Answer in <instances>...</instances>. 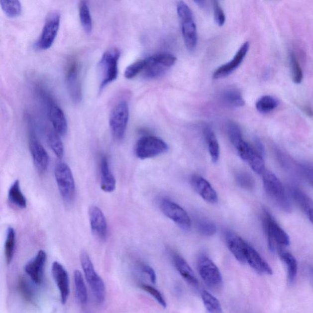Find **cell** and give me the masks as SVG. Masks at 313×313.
Masks as SVG:
<instances>
[{"instance_id":"obj_1","label":"cell","mask_w":313,"mask_h":313,"mask_svg":"<svg viewBox=\"0 0 313 313\" xmlns=\"http://www.w3.org/2000/svg\"><path fill=\"white\" fill-rule=\"evenodd\" d=\"M80 263L84 271L86 280L98 304H103L105 301L106 288L102 278L96 272L89 255L85 251L80 255Z\"/></svg>"},{"instance_id":"obj_2","label":"cell","mask_w":313,"mask_h":313,"mask_svg":"<svg viewBox=\"0 0 313 313\" xmlns=\"http://www.w3.org/2000/svg\"><path fill=\"white\" fill-rule=\"evenodd\" d=\"M265 191L273 203L282 210L290 212L291 205L284 187L274 173L265 170L263 175Z\"/></svg>"},{"instance_id":"obj_3","label":"cell","mask_w":313,"mask_h":313,"mask_svg":"<svg viewBox=\"0 0 313 313\" xmlns=\"http://www.w3.org/2000/svg\"><path fill=\"white\" fill-rule=\"evenodd\" d=\"M263 226L268 240L269 247L272 251H279L283 247L290 243L289 235L275 221L267 211L264 210L263 215Z\"/></svg>"},{"instance_id":"obj_4","label":"cell","mask_w":313,"mask_h":313,"mask_svg":"<svg viewBox=\"0 0 313 313\" xmlns=\"http://www.w3.org/2000/svg\"><path fill=\"white\" fill-rule=\"evenodd\" d=\"M121 52L117 49L107 50L104 53L100 62L101 74L100 90L114 81L118 76V61Z\"/></svg>"},{"instance_id":"obj_5","label":"cell","mask_w":313,"mask_h":313,"mask_svg":"<svg viewBox=\"0 0 313 313\" xmlns=\"http://www.w3.org/2000/svg\"><path fill=\"white\" fill-rule=\"evenodd\" d=\"M55 176L59 191L64 202L68 203L73 202L76 189L71 168L65 163H58L55 167Z\"/></svg>"},{"instance_id":"obj_6","label":"cell","mask_w":313,"mask_h":313,"mask_svg":"<svg viewBox=\"0 0 313 313\" xmlns=\"http://www.w3.org/2000/svg\"><path fill=\"white\" fill-rule=\"evenodd\" d=\"M129 119V107L126 102L122 101L114 106L109 115V124L114 138L121 140L125 135Z\"/></svg>"},{"instance_id":"obj_7","label":"cell","mask_w":313,"mask_h":313,"mask_svg":"<svg viewBox=\"0 0 313 313\" xmlns=\"http://www.w3.org/2000/svg\"><path fill=\"white\" fill-rule=\"evenodd\" d=\"M168 150L167 144L161 138L154 136H145L136 143L135 154L139 159L144 160L160 156Z\"/></svg>"},{"instance_id":"obj_8","label":"cell","mask_w":313,"mask_h":313,"mask_svg":"<svg viewBox=\"0 0 313 313\" xmlns=\"http://www.w3.org/2000/svg\"><path fill=\"white\" fill-rule=\"evenodd\" d=\"M198 270L203 281L209 287L220 288L223 283L221 272L216 264L205 255H201L197 263Z\"/></svg>"},{"instance_id":"obj_9","label":"cell","mask_w":313,"mask_h":313,"mask_svg":"<svg viewBox=\"0 0 313 313\" xmlns=\"http://www.w3.org/2000/svg\"><path fill=\"white\" fill-rule=\"evenodd\" d=\"M60 21V15L57 12H53L48 16L41 36L35 44L36 49L45 50L52 47L57 36Z\"/></svg>"},{"instance_id":"obj_10","label":"cell","mask_w":313,"mask_h":313,"mask_svg":"<svg viewBox=\"0 0 313 313\" xmlns=\"http://www.w3.org/2000/svg\"><path fill=\"white\" fill-rule=\"evenodd\" d=\"M160 209L164 215L175 222L181 228L189 230L192 227L191 218L180 206L170 200L165 199L160 203Z\"/></svg>"},{"instance_id":"obj_11","label":"cell","mask_w":313,"mask_h":313,"mask_svg":"<svg viewBox=\"0 0 313 313\" xmlns=\"http://www.w3.org/2000/svg\"><path fill=\"white\" fill-rule=\"evenodd\" d=\"M235 148L240 158L248 163L251 169L258 175H263L266 170L263 155L259 153L255 147L251 146L243 140L235 146Z\"/></svg>"},{"instance_id":"obj_12","label":"cell","mask_w":313,"mask_h":313,"mask_svg":"<svg viewBox=\"0 0 313 313\" xmlns=\"http://www.w3.org/2000/svg\"><path fill=\"white\" fill-rule=\"evenodd\" d=\"M66 80L69 95L75 103H80L82 98L81 82L79 77V67L76 60H71L66 69Z\"/></svg>"},{"instance_id":"obj_13","label":"cell","mask_w":313,"mask_h":313,"mask_svg":"<svg viewBox=\"0 0 313 313\" xmlns=\"http://www.w3.org/2000/svg\"><path fill=\"white\" fill-rule=\"evenodd\" d=\"M52 274L60 291L61 303L65 304L70 294V284L68 272L62 265L55 261L52 264Z\"/></svg>"},{"instance_id":"obj_14","label":"cell","mask_w":313,"mask_h":313,"mask_svg":"<svg viewBox=\"0 0 313 313\" xmlns=\"http://www.w3.org/2000/svg\"><path fill=\"white\" fill-rule=\"evenodd\" d=\"M89 216L93 233L98 239L106 240L108 234V226L103 211L96 206H92L89 209Z\"/></svg>"},{"instance_id":"obj_15","label":"cell","mask_w":313,"mask_h":313,"mask_svg":"<svg viewBox=\"0 0 313 313\" xmlns=\"http://www.w3.org/2000/svg\"><path fill=\"white\" fill-rule=\"evenodd\" d=\"M29 148L37 170L40 173H45L49 165V156L44 147L33 134L29 138Z\"/></svg>"},{"instance_id":"obj_16","label":"cell","mask_w":313,"mask_h":313,"mask_svg":"<svg viewBox=\"0 0 313 313\" xmlns=\"http://www.w3.org/2000/svg\"><path fill=\"white\" fill-rule=\"evenodd\" d=\"M249 48V42H245L243 43L232 60L216 69V71L213 72V78L214 79L223 78V77L228 76L230 74L232 73L241 64L243 59L247 55Z\"/></svg>"},{"instance_id":"obj_17","label":"cell","mask_w":313,"mask_h":313,"mask_svg":"<svg viewBox=\"0 0 313 313\" xmlns=\"http://www.w3.org/2000/svg\"><path fill=\"white\" fill-rule=\"evenodd\" d=\"M47 261V254L44 250H39L33 259L26 264L25 271L36 285L41 284L44 268Z\"/></svg>"},{"instance_id":"obj_18","label":"cell","mask_w":313,"mask_h":313,"mask_svg":"<svg viewBox=\"0 0 313 313\" xmlns=\"http://www.w3.org/2000/svg\"><path fill=\"white\" fill-rule=\"evenodd\" d=\"M191 183L195 192L206 202L210 204H215L217 202L218 196L216 192L204 178L197 175L192 176Z\"/></svg>"},{"instance_id":"obj_19","label":"cell","mask_w":313,"mask_h":313,"mask_svg":"<svg viewBox=\"0 0 313 313\" xmlns=\"http://www.w3.org/2000/svg\"><path fill=\"white\" fill-rule=\"evenodd\" d=\"M225 239L229 250L235 259L241 264L247 263L245 251L247 243L233 232H227Z\"/></svg>"},{"instance_id":"obj_20","label":"cell","mask_w":313,"mask_h":313,"mask_svg":"<svg viewBox=\"0 0 313 313\" xmlns=\"http://www.w3.org/2000/svg\"><path fill=\"white\" fill-rule=\"evenodd\" d=\"M246 261L259 274H272L271 266L264 260L257 251L248 243L246 246Z\"/></svg>"},{"instance_id":"obj_21","label":"cell","mask_w":313,"mask_h":313,"mask_svg":"<svg viewBox=\"0 0 313 313\" xmlns=\"http://www.w3.org/2000/svg\"><path fill=\"white\" fill-rule=\"evenodd\" d=\"M49 118L54 130L60 136L68 132V122L62 109L54 103L50 104Z\"/></svg>"},{"instance_id":"obj_22","label":"cell","mask_w":313,"mask_h":313,"mask_svg":"<svg viewBox=\"0 0 313 313\" xmlns=\"http://www.w3.org/2000/svg\"><path fill=\"white\" fill-rule=\"evenodd\" d=\"M182 32L184 42L188 50L192 51L197 47L198 41L197 28L194 17L181 20Z\"/></svg>"},{"instance_id":"obj_23","label":"cell","mask_w":313,"mask_h":313,"mask_svg":"<svg viewBox=\"0 0 313 313\" xmlns=\"http://www.w3.org/2000/svg\"><path fill=\"white\" fill-rule=\"evenodd\" d=\"M100 173L102 190L107 193L113 192L116 189V179L109 169V163L105 156L101 157Z\"/></svg>"},{"instance_id":"obj_24","label":"cell","mask_w":313,"mask_h":313,"mask_svg":"<svg viewBox=\"0 0 313 313\" xmlns=\"http://www.w3.org/2000/svg\"><path fill=\"white\" fill-rule=\"evenodd\" d=\"M173 261L176 269L187 283L192 286H197L199 284V281L195 276L194 271L183 257L178 254H175L173 255Z\"/></svg>"},{"instance_id":"obj_25","label":"cell","mask_w":313,"mask_h":313,"mask_svg":"<svg viewBox=\"0 0 313 313\" xmlns=\"http://www.w3.org/2000/svg\"><path fill=\"white\" fill-rule=\"evenodd\" d=\"M294 199L306 213L308 218L313 223V201L304 192L298 188L291 190Z\"/></svg>"},{"instance_id":"obj_26","label":"cell","mask_w":313,"mask_h":313,"mask_svg":"<svg viewBox=\"0 0 313 313\" xmlns=\"http://www.w3.org/2000/svg\"><path fill=\"white\" fill-rule=\"evenodd\" d=\"M204 136L208 144L209 152L212 161L216 163L220 158V146L217 138L213 131L210 128L207 127L204 130Z\"/></svg>"},{"instance_id":"obj_27","label":"cell","mask_w":313,"mask_h":313,"mask_svg":"<svg viewBox=\"0 0 313 313\" xmlns=\"http://www.w3.org/2000/svg\"><path fill=\"white\" fill-rule=\"evenodd\" d=\"M279 254L280 258L286 264L287 267L288 271V279L289 282L292 283L295 280L297 274H298V262L293 255L287 251H283L281 249L278 251Z\"/></svg>"},{"instance_id":"obj_28","label":"cell","mask_w":313,"mask_h":313,"mask_svg":"<svg viewBox=\"0 0 313 313\" xmlns=\"http://www.w3.org/2000/svg\"><path fill=\"white\" fill-rule=\"evenodd\" d=\"M8 199L12 205L20 209H25L27 202L21 191L19 181L16 180L12 184L8 192Z\"/></svg>"},{"instance_id":"obj_29","label":"cell","mask_w":313,"mask_h":313,"mask_svg":"<svg viewBox=\"0 0 313 313\" xmlns=\"http://www.w3.org/2000/svg\"><path fill=\"white\" fill-rule=\"evenodd\" d=\"M145 60V68H144L143 73L144 76L147 78L155 79L162 76L165 73L167 68L164 66L157 63L152 58L151 56L148 58L144 59Z\"/></svg>"},{"instance_id":"obj_30","label":"cell","mask_w":313,"mask_h":313,"mask_svg":"<svg viewBox=\"0 0 313 313\" xmlns=\"http://www.w3.org/2000/svg\"><path fill=\"white\" fill-rule=\"evenodd\" d=\"M79 11L80 22H81L83 28L86 33L88 34L92 33L93 20L90 7L87 1H82L80 2Z\"/></svg>"},{"instance_id":"obj_31","label":"cell","mask_w":313,"mask_h":313,"mask_svg":"<svg viewBox=\"0 0 313 313\" xmlns=\"http://www.w3.org/2000/svg\"><path fill=\"white\" fill-rule=\"evenodd\" d=\"M16 243V234L14 228L9 227L6 231V241L4 244V254L6 263L9 264L14 257Z\"/></svg>"},{"instance_id":"obj_32","label":"cell","mask_w":313,"mask_h":313,"mask_svg":"<svg viewBox=\"0 0 313 313\" xmlns=\"http://www.w3.org/2000/svg\"><path fill=\"white\" fill-rule=\"evenodd\" d=\"M74 282L77 299L80 304H85L88 300L87 289L82 274L79 271L74 272Z\"/></svg>"},{"instance_id":"obj_33","label":"cell","mask_w":313,"mask_h":313,"mask_svg":"<svg viewBox=\"0 0 313 313\" xmlns=\"http://www.w3.org/2000/svg\"><path fill=\"white\" fill-rule=\"evenodd\" d=\"M47 140L51 149L59 159L64 156V146L60 138V135L55 131L50 130L47 133Z\"/></svg>"},{"instance_id":"obj_34","label":"cell","mask_w":313,"mask_h":313,"mask_svg":"<svg viewBox=\"0 0 313 313\" xmlns=\"http://www.w3.org/2000/svg\"><path fill=\"white\" fill-rule=\"evenodd\" d=\"M202 298L209 313H223L220 301L208 291H203Z\"/></svg>"},{"instance_id":"obj_35","label":"cell","mask_w":313,"mask_h":313,"mask_svg":"<svg viewBox=\"0 0 313 313\" xmlns=\"http://www.w3.org/2000/svg\"><path fill=\"white\" fill-rule=\"evenodd\" d=\"M279 104L276 98L271 96H264L256 103L257 110L260 113H267L274 110Z\"/></svg>"},{"instance_id":"obj_36","label":"cell","mask_w":313,"mask_h":313,"mask_svg":"<svg viewBox=\"0 0 313 313\" xmlns=\"http://www.w3.org/2000/svg\"><path fill=\"white\" fill-rule=\"evenodd\" d=\"M1 9L4 14L9 18H15L21 14L22 7L21 2L17 0H1L0 1Z\"/></svg>"},{"instance_id":"obj_37","label":"cell","mask_w":313,"mask_h":313,"mask_svg":"<svg viewBox=\"0 0 313 313\" xmlns=\"http://www.w3.org/2000/svg\"><path fill=\"white\" fill-rule=\"evenodd\" d=\"M223 98L226 103L235 107H242L245 104L241 93L235 88L225 91L223 93Z\"/></svg>"},{"instance_id":"obj_38","label":"cell","mask_w":313,"mask_h":313,"mask_svg":"<svg viewBox=\"0 0 313 313\" xmlns=\"http://www.w3.org/2000/svg\"><path fill=\"white\" fill-rule=\"evenodd\" d=\"M290 61L293 82L296 84H301L304 78L303 71L300 65L298 58L293 52L290 53Z\"/></svg>"},{"instance_id":"obj_39","label":"cell","mask_w":313,"mask_h":313,"mask_svg":"<svg viewBox=\"0 0 313 313\" xmlns=\"http://www.w3.org/2000/svg\"><path fill=\"white\" fill-rule=\"evenodd\" d=\"M197 227L201 234L205 236H212L216 232V227L213 222L202 218L197 221Z\"/></svg>"},{"instance_id":"obj_40","label":"cell","mask_w":313,"mask_h":313,"mask_svg":"<svg viewBox=\"0 0 313 313\" xmlns=\"http://www.w3.org/2000/svg\"><path fill=\"white\" fill-rule=\"evenodd\" d=\"M145 68V60H138L127 67L124 72V76L127 79L134 78L137 75L143 72Z\"/></svg>"},{"instance_id":"obj_41","label":"cell","mask_w":313,"mask_h":313,"mask_svg":"<svg viewBox=\"0 0 313 313\" xmlns=\"http://www.w3.org/2000/svg\"><path fill=\"white\" fill-rule=\"evenodd\" d=\"M151 57L156 63L161 64L166 68L173 66L177 60V58L175 56L170 53H158V54L151 56Z\"/></svg>"},{"instance_id":"obj_42","label":"cell","mask_w":313,"mask_h":313,"mask_svg":"<svg viewBox=\"0 0 313 313\" xmlns=\"http://www.w3.org/2000/svg\"><path fill=\"white\" fill-rule=\"evenodd\" d=\"M228 134L230 141L234 146L243 139L241 130L239 125L234 122H230L228 124Z\"/></svg>"},{"instance_id":"obj_43","label":"cell","mask_w":313,"mask_h":313,"mask_svg":"<svg viewBox=\"0 0 313 313\" xmlns=\"http://www.w3.org/2000/svg\"><path fill=\"white\" fill-rule=\"evenodd\" d=\"M237 183L242 188L246 190H252L255 187V181L249 174L240 173L236 176Z\"/></svg>"},{"instance_id":"obj_44","label":"cell","mask_w":313,"mask_h":313,"mask_svg":"<svg viewBox=\"0 0 313 313\" xmlns=\"http://www.w3.org/2000/svg\"><path fill=\"white\" fill-rule=\"evenodd\" d=\"M141 289L144 291H146V293H148L150 294V295L153 297V298L156 300L158 303H159L160 306L162 307H164V309H166L167 307V302H166L165 299L164 298V296H162V294L159 292V291L156 290V288L152 287L151 286L147 285H141L140 286Z\"/></svg>"},{"instance_id":"obj_45","label":"cell","mask_w":313,"mask_h":313,"mask_svg":"<svg viewBox=\"0 0 313 313\" xmlns=\"http://www.w3.org/2000/svg\"><path fill=\"white\" fill-rule=\"evenodd\" d=\"M213 7L214 18L216 24L218 26H223L225 23L226 17L218 1H213L212 2Z\"/></svg>"},{"instance_id":"obj_46","label":"cell","mask_w":313,"mask_h":313,"mask_svg":"<svg viewBox=\"0 0 313 313\" xmlns=\"http://www.w3.org/2000/svg\"><path fill=\"white\" fill-rule=\"evenodd\" d=\"M177 12L181 20L193 17V12L191 8H190L188 5L184 1H179L178 2Z\"/></svg>"},{"instance_id":"obj_47","label":"cell","mask_w":313,"mask_h":313,"mask_svg":"<svg viewBox=\"0 0 313 313\" xmlns=\"http://www.w3.org/2000/svg\"><path fill=\"white\" fill-rule=\"evenodd\" d=\"M141 269L142 270V271L147 275L150 278V280H151V282L153 283V284H156L157 282V276L156 272H155L154 270L152 268L151 266H148V265L143 264L141 265Z\"/></svg>"},{"instance_id":"obj_48","label":"cell","mask_w":313,"mask_h":313,"mask_svg":"<svg viewBox=\"0 0 313 313\" xmlns=\"http://www.w3.org/2000/svg\"><path fill=\"white\" fill-rule=\"evenodd\" d=\"M20 284V288L24 296H25V298H28V299H31L32 294L30 290H29L28 286L26 285V283L24 282H21Z\"/></svg>"},{"instance_id":"obj_49","label":"cell","mask_w":313,"mask_h":313,"mask_svg":"<svg viewBox=\"0 0 313 313\" xmlns=\"http://www.w3.org/2000/svg\"><path fill=\"white\" fill-rule=\"evenodd\" d=\"M307 274L310 278V282L313 285V267L311 266H308L306 269Z\"/></svg>"},{"instance_id":"obj_50","label":"cell","mask_w":313,"mask_h":313,"mask_svg":"<svg viewBox=\"0 0 313 313\" xmlns=\"http://www.w3.org/2000/svg\"><path fill=\"white\" fill-rule=\"evenodd\" d=\"M304 111L307 114L308 116H313V110L312 108L309 106H304Z\"/></svg>"},{"instance_id":"obj_51","label":"cell","mask_w":313,"mask_h":313,"mask_svg":"<svg viewBox=\"0 0 313 313\" xmlns=\"http://www.w3.org/2000/svg\"><path fill=\"white\" fill-rule=\"evenodd\" d=\"M195 2H196V3L199 5V6L202 7L203 8H205L206 7V6H207V5H206V3H207V1H195Z\"/></svg>"}]
</instances>
